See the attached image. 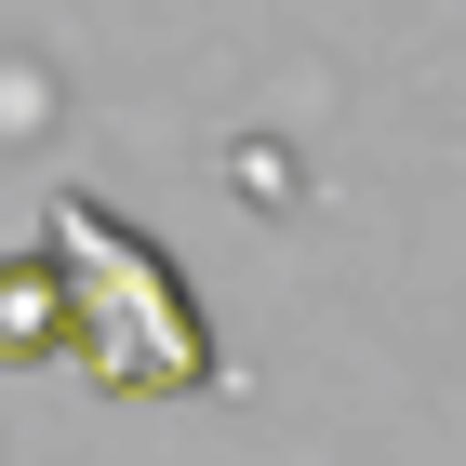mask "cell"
I'll use <instances>...</instances> for the list:
<instances>
[{"label": "cell", "instance_id": "cell-1", "mask_svg": "<svg viewBox=\"0 0 466 466\" xmlns=\"http://www.w3.org/2000/svg\"><path fill=\"white\" fill-rule=\"evenodd\" d=\"M0 347H67V293H54V267H40V253H14V267H0Z\"/></svg>", "mask_w": 466, "mask_h": 466}]
</instances>
